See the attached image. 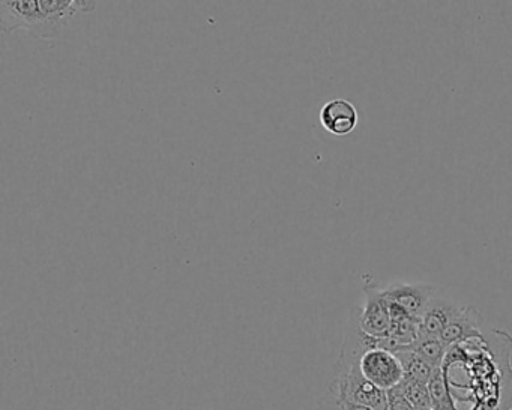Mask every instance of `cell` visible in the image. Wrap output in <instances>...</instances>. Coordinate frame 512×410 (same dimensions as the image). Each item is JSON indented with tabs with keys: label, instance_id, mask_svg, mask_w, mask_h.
I'll list each match as a JSON object with an SVG mask.
<instances>
[{
	"label": "cell",
	"instance_id": "cell-1",
	"mask_svg": "<svg viewBox=\"0 0 512 410\" xmlns=\"http://www.w3.org/2000/svg\"><path fill=\"white\" fill-rule=\"evenodd\" d=\"M97 10L94 0H2L0 29L25 31L37 40H58L79 13Z\"/></svg>",
	"mask_w": 512,
	"mask_h": 410
},
{
	"label": "cell",
	"instance_id": "cell-2",
	"mask_svg": "<svg viewBox=\"0 0 512 410\" xmlns=\"http://www.w3.org/2000/svg\"><path fill=\"white\" fill-rule=\"evenodd\" d=\"M328 389L349 403L371 410H389L388 392L365 379L358 361L338 358L335 376Z\"/></svg>",
	"mask_w": 512,
	"mask_h": 410
},
{
	"label": "cell",
	"instance_id": "cell-3",
	"mask_svg": "<svg viewBox=\"0 0 512 410\" xmlns=\"http://www.w3.org/2000/svg\"><path fill=\"white\" fill-rule=\"evenodd\" d=\"M362 290L365 296L364 307H358L359 325L362 331L371 337H389L391 314H389L388 299L385 298L382 287H379L371 275H365Z\"/></svg>",
	"mask_w": 512,
	"mask_h": 410
},
{
	"label": "cell",
	"instance_id": "cell-4",
	"mask_svg": "<svg viewBox=\"0 0 512 410\" xmlns=\"http://www.w3.org/2000/svg\"><path fill=\"white\" fill-rule=\"evenodd\" d=\"M359 368L365 379L379 386L383 391L397 388L404 380L403 365L391 350L371 347L362 355Z\"/></svg>",
	"mask_w": 512,
	"mask_h": 410
},
{
	"label": "cell",
	"instance_id": "cell-5",
	"mask_svg": "<svg viewBox=\"0 0 512 410\" xmlns=\"http://www.w3.org/2000/svg\"><path fill=\"white\" fill-rule=\"evenodd\" d=\"M388 302L403 308L409 316L421 319L431 299L437 295L436 287L431 284L395 283L383 289Z\"/></svg>",
	"mask_w": 512,
	"mask_h": 410
},
{
	"label": "cell",
	"instance_id": "cell-6",
	"mask_svg": "<svg viewBox=\"0 0 512 410\" xmlns=\"http://www.w3.org/2000/svg\"><path fill=\"white\" fill-rule=\"evenodd\" d=\"M320 124L332 136H349L358 125V110L344 98H334L323 104L319 113Z\"/></svg>",
	"mask_w": 512,
	"mask_h": 410
},
{
	"label": "cell",
	"instance_id": "cell-7",
	"mask_svg": "<svg viewBox=\"0 0 512 410\" xmlns=\"http://www.w3.org/2000/svg\"><path fill=\"white\" fill-rule=\"evenodd\" d=\"M460 305L434 296L419 319V337H440L452 319L460 313Z\"/></svg>",
	"mask_w": 512,
	"mask_h": 410
},
{
	"label": "cell",
	"instance_id": "cell-8",
	"mask_svg": "<svg viewBox=\"0 0 512 410\" xmlns=\"http://www.w3.org/2000/svg\"><path fill=\"white\" fill-rule=\"evenodd\" d=\"M481 323L482 316L478 310L472 307H461L460 313L449 322L445 331L440 335V340L449 349L455 344H461L470 340V338L479 337L482 334Z\"/></svg>",
	"mask_w": 512,
	"mask_h": 410
},
{
	"label": "cell",
	"instance_id": "cell-9",
	"mask_svg": "<svg viewBox=\"0 0 512 410\" xmlns=\"http://www.w3.org/2000/svg\"><path fill=\"white\" fill-rule=\"evenodd\" d=\"M427 385L433 410H458L445 368H436Z\"/></svg>",
	"mask_w": 512,
	"mask_h": 410
},
{
	"label": "cell",
	"instance_id": "cell-10",
	"mask_svg": "<svg viewBox=\"0 0 512 410\" xmlns=\"http://www.w3.org/2000/svg\"><path fill=\"white\" fill-rule=\"evenodd\" d=\"M403 365L404 379L418 380V382L428 383L433 376L436 368L431 367L421 355L415 352L412 347L407 346L394 352Z\"/></svg>",
	"mask_w": 512,
	"mask_h": 410
},
{
	"label": "cell",
	"instance_id": "cell-11",
	"mask_svg": "<svg viewBox=\"0 0 512 410\" xmlns=\"http://www.w3.org/2000/svg\"><path fill=\"white\" fill-rule=\"evenodd\" d=\"M410 347L434 368L442 367L448 353V347L440 337H418Z\"/></svg>",
	"mask_w": 512,
	"mask_h": 410
},
{
	"label": "cell",
	"instance_id": "cell-12",
	"mask_svg": "<svg viewBox=\"0 0 512 410\" xmlns=\"http://www.w3.org/2000/svg\"><path fill=\"white\" fill-rule=\"evenodd\" d=\"M398 388L403 392L407 401L415 407V410H433L427 383L418 382V380L404 379Z\"/></svg>",
	"mask_w": 512,
	"mask_h": 410
},
{
	"label": "cell",
	"instance_id": "cell-13",
	"mask_svg": "<svg viewBox=\"0 0 512 410\" xmlns=\"http://www.w3.org/2000/svg\"><path fill=\"white\" fill-rule=\"evenodd\" d=\"M316 410H371L368 407L359 406V404L349 403V401L341 400L340 397L332 391H326L325 394L317 401Z\"/></svg>",
	"mask_w": 512,
	"mask_h": 410
},
{
	"label": "cell",
	"instance_id": "cell-14",
	"mask_svg": "<svg viewBox=\"0 0 512 410\" xmlns=\"http://www.w3.org/2000/svg\"><path fill=\"white\" fill-rule=\"evenodd\" d=\"M398 386L388 391L389 410H415V407L407 401V398L404 397L403 392L400 391Z\"/></svg>",
	"mask_w": 512,
	"mask_h": 410
}]
</instances>
